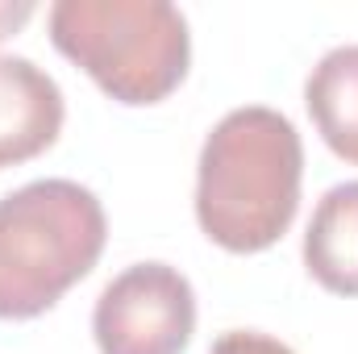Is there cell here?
Returning a JSON list of instances; mask_svg holds the SVG:
<instances>
[{"mask_svg":"<svg viewBox=\"0 0 358 354\" xmlns=\"http://www.w3.org/2000/svg\"><path fill=\"white\" fill-rule=\"evenodd\" d=\"M304 267L325 292L358 296V179L329 187L313 208L304 234Z\"/></svg>","mask_w":358,"mask_h":354,"instance_id":"6","label":"cell"},{"mask_svg":"<svg viewBox=\"0 0 358 354\" xmlns=\"http://www.w3.org/2000/svg\"><path fill=\"white\" fill-rule=\"evenodd\" d=\"M29 17H34V4H29V0H0V42H4L13 29H21Z\"/></svg>","mask_w":358,"mask_h":354,"instance_id":"9","label":"cell"},{"mask_svg":"<svg viewBox=\"0 0 358 354\" xmlns=\"http://www.w3.org/2000/svg\"><path fill=\"white\" fill-rule=\"evenodd\" d=\"M108 221L76 179H34L0 200V321H29L59 304L104 255Z\"/></svg>","mask_w":358,"mask_h":354,"instance_id":"2","label":"cell"},{"mask_svg":"<svg viewBox=\"0 0 358 354\" xmlns=\"http://www.w3.org/2000/svg\"><path fill=\"white\" fill-rule=\"evenodd\" d=\"M304 146L296 125L267 104L225 113L196 167V221L229 255L275 246L300 208Z\"/></svg>","mask_w":358,"mask_h":354,"instance_id":"1","label":"cell"},{"mask_svg":"<svg viewBox=\"0 0 358 354\" xmlns=\"http://www.w3.org/2000/svg\"><path fill=\"white\" fill-rule=\"evenodd\" d=\"M304 104L325 146L358 167V46H338L313 67Z\"/></svg>","mask_w":358,"mask_h":354,"instance_id":"7","label":"cell"},{"mask_svg":"<svg viewBox=\"0 0 358 354\" xmlns=\"http://www.w3.org/2000/svg\"><path fill=\"white\" fill-rule=\"evenodd\" d=\"M50 42L121 104H159L183 84L192 34L167 0H59Z\"/></svg>","mask_w":358,"mask_h":354,"instance_id":"3","label":"cell"},{"mask_svg":"<svg viewBox=\"0 0 358 354\" xmlns=\"http://www.w3.org/2000/svg\"><path fill=\"white\" fill-rule=\"evenodd\" d=\"M196 330V292L171 263H134L104 283L92 334L100 354H183Z\"/></svg>","mask_w":358,"mask_h":354,"instance_id":"4","label":"cell"},{"mask_svg":"<svg viewBox=\"0 0 358 354\" xmlns=\"http://www.w3.org/2000/svg\"><path fill=\"white\" fill-rule=\"evenodd\" d=\"M213 354H296L287 342L259 334V330H229L213 342Z\"/></svg>","mask_w":358,"mask_h":354,"instance_id":"8","label":"cell"},{"mask_svg":"<svg viewBox=\"0 0 358 354\" xmlns=\"http://www.w3.org/2000/svg\"><path fill=\"white\" fill-rule=\"evenodd\" d=\"M59 84L21 55H0V167H17L55 146L63 129Z\"/></svg>","mask_w":358,"mask_h":354,"instance_id":"5","label":"cell"}]
</instances>
